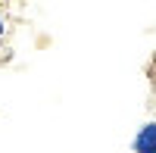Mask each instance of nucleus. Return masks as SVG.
<instances>
[{"mask_svg": "<svg viewBox=\"0 0 156 153\" xmlns=\"http://www.w3.org/2000/svg\"><path fill=\"white\" fill-rule=\"evenodd\" d=\"M0 34H3V22H0Z\"/></svg>", "mask_w": 156, "mask_h": 153, "instance_id": "f03ea898", "label": "nucleus"}, {"mask_svg": "<svg viewBox=\"0 0 156 153\" xmlns=\"http://www.w3.org/2000/svg\"><path fill=\"white\" fill-rule=\"evenodd\" d=\"M134 153H156V122H147L134 134Z\"/></svg>", "mask_w": 156, "mask_h": 153, "instance_id": "f257e3e1", "label": "nucleus"}]
</instances>
